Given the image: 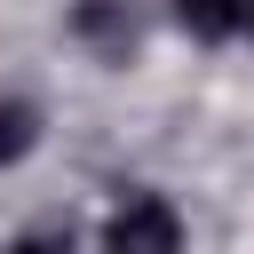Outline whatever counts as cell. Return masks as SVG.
I'll return each instance as SVG.
<instances>
[{
	"label": "cell",
	"instance_id": "6da1fadb",
	"mask_svg": "<svg viewBox=\"0 0 254 254\" xmlns=\"http://www.w3.org/2000/svg\"><path fill=\"white\" fill-rule=\"evenodd\" d=\"M111 254H183V214L159 198V190H127L111 206V230H103Z\"/></svg>",
	"mask_w": 254,
	"mask_h": 254
},
{
	"label": "cell",
	"instance_id": "7a4b0ae2",
	"mask_svg": "<svg viewBox=\"0 0 254 254\" xmlns=\"http://www.w3.org/2000/svg\"><path fill=\"white\" fill-rule=\"evenodd\" d=\"M175 24L198 40H230V32H246V0H175Z\"/></svg>",
	"mask_w": 254,
	"mask_h": 254
},
{
	"label": "cell",
	"instance_id": "3957f363",
	"mask_svg": "<svg viewBox=\"0 0 254 254\" xmlns=\"http://www.w3.org/2000/svg\"><path fill=\"white\" fill-rule=\"evenodd\" d=\"M32 143H40V111H32V103H16V95H0V167H8V159H24Z\"/></svg>",
	"mask_w": 254,
	"mask_h": 254
},
{
	"label": "cell",
	"instance_id": "277c9868",
	"mask_svg": "<svg viewBox=\"0 0 254 254\" xmlns=\"http://www.w3.org/2000/svg\"><path fill=\"white\" fill-rule=\"evenodd\" d=\"M16 254H71V238L64 230H32V238H16Z\"/></svg>",
	"mask_w": 254,
	"mask_h": 254
},
{
	"label": "cell",
	"instance_id": "5b68a950",
	"mask_svg": "<svg viewBox=\"0 0 254 254\" xmlns=\"http://www.w3.org/2000/svg\"><path fill=\"white\" fill-rule=\"evenodd\" d=\"M246 40H254V0H246Z\"/></svg>",
	"mask_w": 254,
	"mask_h": 254
}]
</instances>
